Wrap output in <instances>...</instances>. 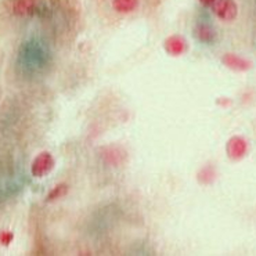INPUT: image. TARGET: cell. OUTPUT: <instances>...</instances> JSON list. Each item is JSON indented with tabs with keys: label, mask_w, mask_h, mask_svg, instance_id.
Masks as SVG:
<instances>
[{
	"label": "cell",
	"mask_w": 256,
	"mask_h": 256,
	"mask_svg": "<svg viewBox=\"0 0 256 256\" xmlns=\"http://www.w3.org/2000/svg\"><path fill=\"white\" fill-rule=\"evenodd\" d=\"M54 165H56V161H54L53 155L44 151L34 160L32 165H30V173L34 178H44L46 174L53 170Z\"/></svg>",
	"instance_id": "obj_1"
},
{
	"label": "cell",
	"mask_w": 256,
	"mask_h": 256,
	"mask_svg": "<svg viewBox=\"0 0 256 256\" xmlns=\"http://www.w3.org/2000/svg\"><path fill=\"white\" fill-rule=\"evenodd\" d=\"M214 12L222 21H234L238 16V6L234 0H216L214 3Z\"/></svg>",
	"instance_id": "obj_2"
},
{
	"label": "cell",
	"mask_w": 256,
	"mask_h": 256,
	"mask_svg": "<svg viewBox=\"0 0 256 256\" xmlns=\"http://www.w3.org/2000/svg\"><path fill=\"white\" fill-rule=\"evenodd\" d=\"M226 152L232 161H241L248 154V142L242 136H232L226 144Z\"/></svg>",
	"instance_id": "obj_3"
},
{
	"label": "cell",
	"mask_w": 256,
	"mask_h": 256,
	"mask_svg": "<svg viewBox=\"0 0 256 256\" xmlns=\"http://www.w3.org/2000/svg\"><path fill=\"white\" fill-rule=\"evenodd\" d=\"M222 62H223L227 68H230L232 71L237 72L250 71V68H252V62H250L248 58H244V57L237 56V54L234 53L224 54V56L222 57Z\"/></svg>",
	"instance_id": "obj_4"
},
{
	"label": "cell",
	"mask_w": 256,
	"mask_h": 256,
	"mask_svg": "<svg viewBox=\"0 0 256 256\" xmlns=\"http://www.w3.org/2000/svg\"><path fill=\"white\" fill-rule=\"evenodd\" d=\"M164 48H165V52L169 56L179 57L182 54H184V52L187 50V43H186V39L183 36L172 35L165 39Z\"/></svg>",
	"instance_id": "obj_5"
},
{
	"label": "cell",
	"mask_w": 256,
	"mask_h": 256,
	"mask_svg": "<svg viewBox=\"0 0 256 256\" xmlns=\"http://www.w3.org/2000/svg\"><path fill=\"white\" fill-rule=\"evenodd\" d=\"M35 8L36 0H10V10L18 17H30Z\"/></svg>",
	"instance_id": "obj_6"
},
{
	"label": "cell",
	"mask_w": 256,
	"mask_h": 256,
	"mask_svg": "<svg viewBox=\"0 0 256 256\" xmlns=\"http://www.w3.org/2000/svg\"><path fill=\"white\" fill-rule=\"evenodd\" d=\"M112 7L120 14H129L138 7V0H112Z\"/></svg>",
	"instance_id": "obj_7"
},
{
	"label": "cell",
	"mask_w": 256,
	"mask_h": 256,
	"mask_svg": "<svg viewBox=\"0 0 256 256\" xmlns=\"http://www.w3.org/2000/svg\"><path fill=\"white\" fill-rule=\"evenodd\" d=\"M196 179L204 186L212 184L214 180H216V169L214 166H210V165L201 168V170L196 174Z\"/></svg>",
	"instance_id": "obj_8"
},
{
	"label": "cell",
	"mask_w": 256,
	"mask_h": 256,
	"mask_svg": "<svg viewBox=\"0 0 256 256\" xmlns=\"http://www.w3.org/2000/svg\"><path fill=\"white\" fill-rule=\"evenodd\" d=\"M196 38L201 40V42H205V43H210L214 40V30L209 26V25H205V24H201L196 26Z\"/></svg>",
	"instance_id": "obj_9"
},
{
	"label": "cell",
	"mask_w": 256,
	"mask_h": 256,
	"mask_svg": "<svg viewBox=\"0 0 256 256\" xmlns=\"http://www.w3.org/2000/svg\"><path fill=\"white\" fill-rule=\"evenodd\" d=\"M66 192H68V184H66V183L57 184L56 187H53V190L48 192V196H46V201L48 202H54V201L60 200L62 196H66Z\"/></svg>",
	"instance_id": "obj_10"
},
{
	"label": "cell",
	"mask_w": 256,
	"mask_h": 256,
	"mask_svg": "<svg viewBox=\"0 0 256 256\" xmlns=\"http://www.w3.org/2000/svg\"><path fill=\"white\" fill-rule=\"evenodd\" d=\"M12 240H14V234L10 230H3L0 232V245L3 246H8L12 244Z\"/></svg>",
	"instance_id": "obj_11"
},
{
	"label": "cell",
	"mask_w": 256,
	"mask_h": 256,
	"mask_svg": "<svg viewBox=\"0 0 256 256\" xmlns=\"http://www.w3.org/2000/svg\"><path fill=\"white\" fill-rule=\"evenodd\" d=\"M200 2L202 3L204 6H212V4H214L216 0H200Z\"/></svg>",
	"instance_id": "obj_12"
},
{
	"label": "cell",
	"mask_w": 256,
	"mask_h": 256,
	"mask_svg": "<svg viewBox=\"0 0 256 256\" xmlns=\"http://www.w3.org/2000/svg\"><path fill=\"white\" fill-rule=\"evenodd\" d=\"M218 104H220V106H224V107H226V106H230V104H232V102H230V100H226V102H224V100H223V102H222V100H219V102H218Z\"/></svg>",
	"instance_id": "obj_13"
}]
</instances>
